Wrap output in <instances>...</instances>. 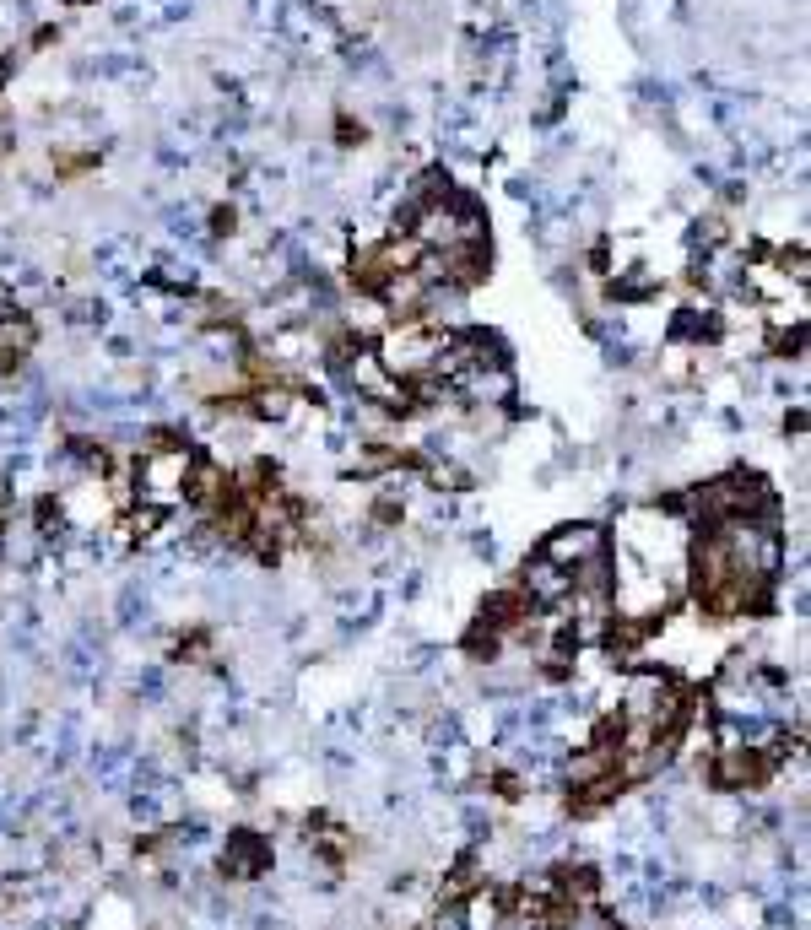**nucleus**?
<instances>
[{
	"label": "nucleus",
	"instance_id": "obj_1",
	"mask_svg": "<svg viewBox=\"0 0 811 930\" xmlns=\"http://www.w3.org/2000/svg\"><path fill=\"white\" fill-rule=\"evenodd\" d=\"M444 347H449V336H438V330H395V336L384 341L379 363L390 368V374H428Z\"/></svg>",
	"mask_w": 811,
	"mask_h": 930
},
{
	"label": "nucleus",
	"instance_id": "obj_10",
	"mask_svg": "<svg viewBox=\"0 0 811 930\" xmlns=\"http://www.w3.org/2000/svg\"><path fill=\"white\" fill-rule=\"evenodd\" d=\"M428 741H433V747H460V741H465L460 714H438V720H433V730H428Z\"/></svg>",
	"mask_w": 811,
	"mask_h": 930
},
{
	"label": "nucleus",
	"instance_id": "obj_3",
	"mask_svg": "<svg viewBox=\"0 0 811 930\" xmlns=\"http://www.w3.org/2000/svg\"><path fill=\"white\" fill-rule=\"evenodd\" d=\"M222 871L238 876V882H255V876L271 871V839L255 828H233L228 844H222Z\"/></svg>",
	"mask_w": 811,
	"mask_h": 930
},
{
	"label": "nucleus",
	"instance_id": "obj_5",
	"mask_svg": "<svg viewBox=\"0 0 811 930\" xmlns=\"http://www.w3.org/2000/svg\"><path fill=\"white\" fill-rule=\"evenodd\" d=\"M671 336L676 341H720V320H714V314H703V309H676Z\"/></svg>",
	"mask_w": 811,
	"mask_h": 930
},
{
	"label": "nucleus",
	"instance_id": "obj_11",
	"mask_svg": "<svg viewBox=\"0 0 811 930\" xmlns=\"http://www.w3.org/2000/svg\"><path fill=\"white\" fill-rule=\"evenodd\" d=\"M136 698H146V703H163L168 698V682H163V671H157V666H146L136 676Z\"/></svg>",
	"mask_w": 811,
	"mask_h": 930
},
{
	"label": "nucleus",
	"instance_id": "obj_4",
	"mask_svg": "<svg viewBox=\"0 0 811 930\" xmlns=\"http://www.w3.org/2000/svg\"><path fill=\"white\" fill-rule=\"evenodd\" d=\"M525 590H530V601L536 606H563L568 595H574V574L547 563V557H530L525 563Z\"/></svg>",
	"mask_w": 811,
	"mask_h": 930
},
{
	"label": "nucleus",
	"instance_id": "obj_8",
	"mask_svg": "<svg viewBox=\"0 0 811 930\" xmlns=\"http://www.w3.org/2000/svg\"><path fill=\"white\" fill-rule=\"evenodd\" d=\"M163 222H168V233H174V238H195V233H201V211H195L190 201L168 206V211H163Z\"/></svg>",
	"mask_w": 811,
	"mask_h": 930
},
{
	"label": "nucleus",
	"instance_id": "obj_9",
	"mask_svg": "<svg viewBox=\"0 0 811 930\" xmlns=\"http://www.w3.org/2000/svg\"><path fill=\"white\" fill-rule=\"evenodd\" d=\"M87 71H98V76H146V65L136 55H98Z\"/></svg>",
	"mask_w": 811,
	"mask_h": 930
},
{
	"label": "nucleus",
	"instance_id": "obj_7",
	"mask_svg": "<svg viewBox=\"0 0 811 930\" xmlns=\"http://www.w3.org/2000/svg\"><path fill=\"white\" fill-rule=\"evenodd\" d=\"M125 260H130V244H125V238H109V244L92 249V265H98L103 276H125Z\"/></svg>",
	"mask_w": 811,
	"mask_h": 930
},
{
	"label": "nucleus",
	"instance_id": "obj_6",
	"mask_svg": "<svg viewBox=\"0 0 811 930\" xmlns=\"http://www.w3.org/2000/svg\"><path fill=\"white\" fill-rule=\"evenodd\" d=\"M146 611H152V601H146V584H130V590L119 595V606H114V622H119V628H136V622H146Z\"/></svg>",
	"mask_w": 811,
	"mask_h": 930
},
{
	"label": "nucleus",
	"instance_id": "obj_12",
	"mask_svg": "<svg viewBox=\"0 0 811 930\" xmlns=\"http://www.w3.org/2000/svg\"><path fill=\"white\" fill-rule=\"evenodd\" d=\"M157 163H163V168H190V152H179V146H163V152H157Z\"/></svg>",
	"mask_w": 811,
	"mask_h": 930
},
{
	"label": "nucleus",
	"instance_id": "obj_13",
	"mask_svg": "<svg viewBox=\"0 0 811 930\" xmlns=\"http://www.w3.org/2000/svg\"><path fill=\"white\" fill-rule=\"evenodd\" d=\"M698 898L709 903V909H725V887H714V882H703V887H698Z\"/></svg>",
	"mask_w": 811,
	"mask_h": 930
},
{
	"label": "nucleus",
	"instance_id": "obj_2",
	"mask_svg": "<svg viewBox=\"0 0 811 930\" xmlns=\"http://www.w3.org/2000/svg\"><path fill=\"white\" fill-rule=\"evenodd\" d=\"M541 557L547 563H557V568H584V563H595V557H606V530L601 525H563L557 536H547V547H541Z\"/></svg>",
	"mask_w": 811,
	"mask_h": 930
}]
</instances>
